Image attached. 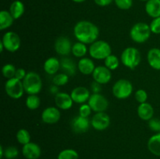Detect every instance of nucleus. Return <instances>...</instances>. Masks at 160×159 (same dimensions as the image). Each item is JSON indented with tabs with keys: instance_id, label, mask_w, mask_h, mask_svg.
Wrapping results in <instances>:
<instances>
[{
	"instance_id": "f257e3e1",
	"label": "nucleus",
	"mask_w": 160,
	"mask_h": 159,
	"mask_svg": "<svg viewBox=\"0 0 160 159\" xmlns=\"http://www.w3.org/2000/svg\"><path fill=\"white\" fill-rule=\"evenodd\" d=\"M73 34L78 41L86 45H92L93 42L98 40L99 29L92 22L81 20L75 24L73 27Z\"/></svg>"
},
{
	"instance_id": "f03ea898",
	"label": "nucleus",
	"mask_w": 160,
	"mask_h": 159,
	"mask_svg": "<svg viewBox=\"0 0 160 159\" xmlns=\"http://www.w3.org/2000/svg\"><path fill=\"white\" fill-rule=\"evenodd\" d=\"M88 53L92 59L96 60H105L112 54V48L106 41L97 40L90 45Z\"/></svg>"
},
{
	"instance_id": "7ed1b4c3",
	"label": "nucleus",
	"mask_w": 160,
	"mask_h": 159,
	"mask_svg": "<svg viewBox=\"0 0 160 159\" xmlns=\"http://www.w3.org/2000/svg\"><path fill=\"white\" fill-rule=\"evenodd\" d=\"M152 31L150 26L144 22L136 23L130 31V37L133 41L138 44L146 42L151 37Z\"/></svg>"
},
{
	"instance_id": "20e7f679",
	"label": "nucleus",
	"mask_w": 160,
	"mask_h": 159,
	"mask_svg": "<svg viewBox=\"0 0 160 159\" xmlns=\"http://www.w3.org/2000/svg\"><path fill=\"white\" fill-rule=\"evenodd\" d=\"M24 90L28 95L38 94L42 89V80L40 75L36 72H28L23 80Z\"/></svg>"
},
{
	"instance_id": "39448f33",
	"label": "nucleus",
	"mask_w": 160,
	"mask_h": 159,
	"mask_svg": "<svg viewBox=\"0 0 160 159\" xmlns=\"http://www.w3.org/2000/svg\"><path fill=\"white\" fill-rule=\"evenodd\" d=\"M142 60L141 52L134 47H128L125 48L120 55V61L123 65L128 69L134 70L140 64Z\"/></svg>"
},
{
	"instance_id": "423d86ee",
	"label": "nucleus",
	"mask_w": 160,
	"mask_h": 159,
	"mask_svg": "<svg viewBox=\"0 0 160 159\" xmlns=\"http://www.w3.org/2000/svg\"><path fill=\"white\" fill-rule=\"evenodd\" d=\"M112 94L117 99H127L133 92V85L131 82L126 79H120L113 84L112 88Z\"/></svg>"
},
{
	"instance_id": "0eeeda50",
	"label": "nucleus",
	"mask_w": 160,
	"mask_h": 159,
	"mask_svg": "<svg viewBox=\"0 0 160 159\" xmlns=\"http://www.w3.org/2000/svg\"><path fill=\"white\" fill-rule=\"evenodd\" d=\"M5 90L9 98L12 99H20L25 92L23 81L16 77L7 80L5 84Z\"/></svg>"
},
{
	"instance_id": "6e6552de",
	"label": "nucleus",
	"mask_w": 160,
	"mask_h": 159,
	"mask_svg": "<svg viewBox=\"0 0 160 159\" xmlns=\"http://www.w3.org/2000/svg\"><path fill=\"white\" fill-rule=\"evenodd\" d=\"M1 41L4 45L5 50L9 52H16L20 49L21 45L20 36L13 31H7L5 33Z\"/></svg>"
},
{
	"instance_id": "1a4fd4ad",
	"label": "nucleus",
	"mask_w": 160,
	"mask_h": 159,
	"mask_svg": "<svg viewBox=\"0 0 160 159\" xmlns=\"http://www.w3.org/2000/svg\"><path fill=\"white\" fill-rule=\"evenodd\" d=\"M88 104L90 105L92 111L97 113V112H103L109 107V101L106 99L104 95L101 94L100 93L92 94H91Z\"/></svg>"
},
{
	"instance_id": "9d476101",
	"label": "nucleus",
	"mask_w": 160,
	"mask_h": 159,
	"mask_svg": "<svg viewBox=\"0 0 160 159\" xmlns=\"http://www.w3.org/2000/svg\"><path fill=\"white\" fill-rule=\"evenodd\" d=\"M110 125V117L106 112H97L92 116L91 126L97 131H103Z\"/></svg>"
},
{
	"instance_id": "9b49d317",
	"label": "nucleus",
	"mask_w": 160,
	"mask_h": 159,
	"mask_svg": "<svg viewBox=\"0 0 160 159\" xmlns=\"http://www.w3.org/2000/svg\"><path fill=\"white\" fill-rule=\"evenodd\" d=\"M92 77L94 81L100 84H106L112 79V73L111 70H109L106 65H98L95 67Z\"/></svg>"
},
{
	"instance_id": "f8f14e48",
	"label": "nucleus",
	"mask_w": 160,
	"mask_h": 159,
	"mask_svg": "<svg viewBox=\"0 0 160 159\" xmlns=\"http://www.w3.org/2000/svg\"><path fill=\"white\" fill-rule=\"evenodd\" d=\"M72 44L70 39L65 36H60L56 40L54 44L55 51L62 56H67L72 51Z\"/></svg>"
},
{
	"instance_id": "ddd939ff",
	"label": "nucleus",
	"mask_w": 160,
	"mask_h": 159,
	"mask_svg": "<svg viewBox=\"0 0 160 159\" xmlns=\"http://www.w3.org/2000/svg\"><path fill=\"white\" fill-rule=\"evenodd\" d=\"M61 112L57 107H48L42 112V120L48 125H53L59 121Z\"/></svg>"
},
{
	"instance_id": "4468645a",
	"label": "nucleus",
	"mask_w": 160,
	"mask_h": 159,
	"mask_svg": "<svg viewBox=\"0 0 160 159\" xmlns=\"http://www.w3.org/2000/svg\"><path fill=\"white\" fill-rule=\"evenodd\" d=\"M91 122L89 121L88 118L81 116L78 115V116L74 117L70 123L72 130L76 133H84L86 132L90 128Z\"/></svg>"
},
{
	"instance_id": "2eb2a0df",
	"label": "nucleus",
	"mask_w": 160,
	"mask_h": 159,
	"mask_svg": "<svg viewBox=\"0 0 160 159\" xmlns=\"http://www.w3.org/2000/svg\"><path fill=\"white\" fill-rule=\"evenodd\" d=\"M73 102L77 104H84L90 98V91L88 89L83 86H78L72 90L70 93Z\"/></svg>"
},
{
	"instance_id": "dca6fc26",
	"label": "nucleus",
	"mask_w": 160,
	"mask_h": 159,
	"mask_svg": "<svg viewBox=\"0 0 160 159\" xmlns=\"http://www.w3.org/2000/svg\"><path fill=\"white\" fill-rule=\"evenodd\" d=\"M22 154L26 159H38L42 154V150L38 143L30 142L23 145Z\"/></svg>"
},
{
	"instance_id": "f3484780",
	"label": "nucleus",
	"mask_w": 160,
	"mask_h": 159,
	"mask_svg": "<svg viewBox=\"0 0 160 159\" xmlns=\"http://www.w3.org/2000/svg\"><path fill=\"white\" fill-rule=\"evenodd\" d=\"M55 104L59 109L68 110L73 106V101L71 96L66 92H59L55 95Z\"/></svg>"
},
{
	"instance_id": "a211bd4d",
	"label": "nucleus",
	"mask_w": 160,
	"mask_h": 159,
	"mask_svg": "<svg viewBox=\"0 0 160 159\" xmlns=\"http://www.w3.org/2000/svg\"><path fill=\"white\" fill-rule=\"evenodd\" d=\"M95 67L94 61L87 57L81 58L78 62V69L84 75H92Z\"/></svg>"
},
{
	"instance_id": "6ab92c4d",
	"label": "nucleus",
	"mask_w": 160,
	"mask_h": 159,
	"mask_svg": "<svg viewBox=\"0 0 160 159\" xmlns=\"http://www.w3.org/2000/svg\"><path fill=\"white\" fill-rule=\"evenodd\" d=\"M138 115L144 121H149L154 115V108L151 104L148 102L142 103L138 107Z\"/></svg>"
},
{
	"instance_id": "aec40b11",
	"label": "nucleus",
	"mask_w": 160,
	"mask_h": 159,
	"mask_svg": "<svg viewBox=\"0 0 160 159\" xmlns=\"http://www.w3.org/2000/svg\"><path fill=\"white\" fill-rule=\"evenodd\" d=\"M147 61L152 68L160 70V48H151L147 54Z\"/></svg>"
},
{
	"instance_id": "412c9836",
	"label": "nucleus",
	"mask_w": 160,
	"mask_h": 159,
	"mask_svg": "<svg viewBox=\"0 0 160 159\" xmlns=\"http://www.w3.org/2000/svg\"><path fill=\"white\" fill-rule=\"evenodd\" d=\"M60 69V60L56 57H50L44 62V70L48 75H56Z\"/></svg>"
},
{
	"instance_id": "4be33fe9",
	"label": "nucleus",
	"mask_w": 160,
	"mask_h": 159,
	"mask_svg": "<svg viewBox=\"0 0 160 159\" xmlns=\"http://www.w3.org/2000/svg\"><path fill=\"white\" fill-rule=\"evenodd\" d=\"M145 9L148 17L152 19L160 17V0H149L146 2Z\"/></svg>"
},
{
	"instance_id": "5701e85b",
	"label": "nucleus",
	"mask_w": 160,
	"mask_h": 159,
	"mask_svg": "<svg viewBox=\"0 0 160 159\" xmlns=\"http://www.w3.org/2000/svg\"><path fill=\"white\" fill-rule=\"evenodd\" d=\"M147 147L152 154L160 157V132H156L148 139Z\"/></svg>"
},
{
	"instance_id": "b1692460",
	"label": "nucleus",
	"mask_w": 160,
	"mask_h": 159,
	"mask_svg": "<svg viewBox=\"0 0 160 159\" xmlns=\"http://www.w3.org/2000/svg\"><path fill=\"white\" fill-rule=\"evenodd\" d=\"M60 69L69 76L76 74V64L70 58L63 57L60 59Z\"/></svg>"
},
{
	"instance_id": "393cba45",
	"label": "nucleus",
	"mask_w": 160,
	"mask_h": 159,
	"mask_svg": "<svg viewBox=\"0 0 160 159\" xmlns=\"http://www.w3.org/2000/svg\"><path fill=\"white\" fill-rule=\"evenodd\" d=\"M9 12L15 20H18L25 12V6L20 0H16L9 6Z\"/></svg>"
},
{
	"instance_id": "a878e982",
	"label": "nucleus",
	"mask_w": 160,
	"mask_h": 159,
	"mask_svg": "<svg viewBox=\"0 0 160 159\" xmlns=\"http://www.w3.org/2000/svg\"><path fill=\"white\" fill-rule=\"evenodd\" d=\"M15 19L12 17L9 11L2 10L0 12V30L4 31L10 27Z\"/></svg>"
},
{
	"instance_id": "bb28decb",
	"label": "nucleus",
	"mask_w": 160,
	"mask_h": 159,
	"mask_svg": "<svg viewBox=\"0 0 160 159\" xmlns=\"http://www.w3.org/2000/svg\"><path fill=\"white\" fill-rule=\"evenodd\" d=\"M88 51L87 45L82 43V42L78 41L75 44H73L72 46V54L77 58H84L87 55Z\"/></svg>"
},
{
	"instance_id": "cd10ccee",
	"label": "nucleus",
	"mask_w": 160,
	"mask_h": 159,
	"mask_svg": "<svg viewBox=\"0 0 160 159\" xmlns=\"http://www.w3.org/2000/svg\"><path fill=\"white\" fill-rule=\"evenodd\" d=\"M27 108L30 110H35L40 107L41 100L38 94H30L26 98L25 101Z\"/></svg>"
},
{
	"instance_id": "c85d7f7f",
	"label": "nucleus",
	"mask_w": 160,
	"mask_h": 159,
	"mask_svg": "<svg viewBox=\"0 0 160 159\" xmlns=\"http://www.w3.org/2000/svg\"><path fill=\"white\" fill-rule=\"evenodd\" d=\"M16 137H17V140L18 141V143L22 145H25L31 142V134L25 129H19L17 131Z\"/></svg>"
},
{
	"instance_id": "c756f323",
	"label": "nucleus",
	"mask_w": 160,
	"mask_h": 159,
	"mask_svg": "<svg viewBox=\"0 0 160 159\" xmlns=\"http://www.w3.org/2000/svg\"><path fill=\"white\" fill-rule=\"evenodd\" d=\"M79 154L73 149L67 148L61 151L57 156V159H78Z\"/></svg>"
},
{
	"instance_id": "7c9ffc66",
	"label": "nucleus",
	"mask_w": 160,
	"mask_h": 159,
	"mask_svg": "<svg viewBox=\"0 0 160 159\" xmlns=\"http://www.w3.org/2000/svg\"><path fill=\"white\" fill-rule=\"evenodd\" d=\"M105 65L110 70H116L120 65V60L115 55L111 54L104 60Z\"/></svg>"
},
{
	"instance_id": "2f4dec72",
	"label": "nucleus",
	"mask_w": 160,
	"mask_h": 159,
	"mask_svg": "<svg viewBox=\"0 0 160 159\" xmlns=\"http://www.w3.org/2000/svg\"><path fill=\"white\" fill-rule=\"evenodd\" d=\"M16 71H17L16 67L14 66L12 64L10 63L5 64L2 66V76L8 80L15 77Z\"/></svg>"
},
{
	"instance_id": "473e14b6",
	"label": "nucleus",
	"mask_w": 160,
	"mask_h": 159,
	"mask_svg": "<svg viewBox=\"0 0 160 159\" xmlns=\"http://www.w3.org/2000/svg\"><path fill=\"white\" fill-rule=\"evenodd\" d=\"M69 82V76L64 73H58L54 75V77L52 79V83L54 85L58 86H64Z\"/></svg>"
},
{
	"instance_id": "72a5a7b5",
	"label": "nucleus",
	"mask_w": 160,
	"mask_h": 159,
	"mask_svg": "<svg viewBox=\"0 0 160 159\" xmlns=\"http://www.w3.org/2000/svg\"><path fill=\"white\" fill-rule=\"evenodd\" d=\"M19 150L17 147L9 146L4 149V156L6 159H15L18 157Z\"/></svg>"
},
{
	"instance_id": "f704fd0d",
	"label": "nucleus",
	"mask_w": 160,
	"mask_h": 159,
	"mask_svg": "<svg viewBox=\"0 0 160 159\" xmlns=\"http://www.w3.org/2000/svg\"><path fill=\"white\" fill-rule=\"evenodd\" d=\"M117 8L122 10L130 9L133 6V0H114Z\"/></svg>"
},
{
	"instance_id": "c9c22d12",
	"label": "nucleus",
	"mask_w": 160,
	"mask_h": 159,
	"mask_svg": "<svg viewBox=\"0 0 160 159\" xmlns=\"http://www.w3.org/2000/svg\"><path fill=\"white\" fill-rule=\"evenodd\" d=\"M134 98H135L136 101L140 104L145 103L146 102L147 99H148V94L143 89H139L134 94Z\"/></svg>"
},
{
	"instance_id": "e433bc0d",
	"label": "nucleus",
	"mask_w": 160,
	"mask_h": 159,
	"mask_svg": "<svg viewBox=\"0 0 160 159\" xmlns=\"http://www.w3.org/2000/svg\"><path fill=\"white\" fill-rule=\"evenodd\" d=\"M149 26L152 33L155 34H160V17L153 19Z\"/></svg>"
},
{
	"instance_id": "4c0bfd02",
	"label": "nucleus",
	"mask_w": 160,
	"mask_h": 159,
	"mask_svg": "<svg viewBox=\"0 0 160 159\" xmlns=\"http://www.w3.org/2000/svg\"><path fill=\"white\" fill-rule=\"evenodd\" d=\"M92 112V109L91 108L90 105L88 104H82L79 108V115L81 116L88 118L89 115H91Z\"/></svg>"
},
{
	"instance_id": "58836bf2",
	"label": "nucleus",
	"mask_w": 160,
	"mask_h": 159,
	"mask_svg": "<svg viewBox=\"0 0 160 159\" xmlns=\"http://www.w3.org/2000/svg\"><path fill=\"white\" fill-rule=\"evenodd\" d=\"M148 122V127L150 128V129L156 132H160V119L152 118Z\"/></svg>"
},
{
	"instance_id": "ea45409f",
	"label": "nucleus",
	"mask_w": 160,
	"mask_h": 159,
	"mask_svg": "<svg viewBox=\"0 0 160 159\" xmlns=\"http://www.w3.org/2000/svg\"><path fill=\"white\" fill-rule=\"evenodd\" d=\"M27 72L23 68H19L17 69V71H16V74H15V77L17 79L20 80H23V79L25 78L27 75Z\"/></svg>"
},
{
	"instance_id": "a19ab883",
	"label": "nucleus",
	"mask_w": 160,
	"mask_h": 159,
	"mask_svg": "<svg viewBox=\"0 0 160 159\" xmlns=\"http://www.w3.org/2000/svg\"><path fill=\"white\" fill-rule=\"evenodd\" d=\"M91 90L93 92V94L99 93L102 90V84L94 81V82H92V84H91Z\"/></svg>"
},
{
	"instance_id": "79ce46f5",
	"label": "nucleus",
	"mask_w": 160,
	"mask_h": 159,
	"mask_svg": "<svg viewBox=\"0 0 160 159\" xmlns=\"http://www.w3.org/2000/svg\"><path fill=\"white\" fill-rule=\"evenodd\" d=\"M95 4L101 7H105V6H108L114 2V0H94Z\"/></svg>"
},
{
	"instance_id": "37998d69",
	"label": "nucleus",
	"mask_w": 160,
	"mask_h": 159,
	"mask_svg": "<svg viewBox=\"0 0 160 159\" xmlns=\"http://www.w3.org/2000/svg\"><path fill=\"white\" fill-rule=\"evenodd\" d=\"M57 87H58V86H56V85H54V84H53L52 87L51 88H50V90H51L52 93H54L55 94H57V93H59V92H58Z\"/></svg>"
},
{
	"instance_id": "c03bdc74",
	"label": "nucleus",
	"mask_w": 160,
	"mask_h": 159,
	"mask_svg": "<svg viewBox=\"0 0 160 159\" xmlns=\"http://www.w3.org/2000/svg\"><path fill=\"white\" fill-rule=\"evenodd\" d=\"M4 156V148L2 146H0V158H2Z\"/></svg>"
},
{
	"instance_id": "a18cd8bd",
	"label": "nucleus",
	"mask_w": 160,
	"mask_h": 159,
	"mask_svg": "<svg viewBox=\"0 0 160 159\" xmlns=\"http://www.w3.org/2000/svg\"><path fill=\"white\" fill-rule=\"evenodd\" d=\"M4 49H5V47H4V45H3L2 42L0 41V51H1V52H2L3 50Z\"/></svg>"
},
{
	"instance_id": "49530a36",
	"label": "nucleus",
	"mask_w": 160,
	"mask_h": 159,
	"mask_svg": "<svg viewBox=\"0 0 160 159\" xmlns=\"http://www.w3.org/2000/svg\"><path fill=\"white\" fill-rule=\"evenodd\" d=\"M73 2H76V3H82L84 2H85L86 0H72Z\"/></svg>"
},
{
	"instance_id": "de8ad7c7",
	"label": "nucleus",
	"mask_w": 160,
	"mask_h": 159,
	"mask_svg": "<svg viewBox=\"0 0 160 159\" xmlns=\"http://www.w3.org/2000/svg\"><path fill=\"white\" fill-rule=\"evenodd\" d=\"M139 1H141V2H146L149 1V0H139Z\"/></svg>"
}]
</instances>
